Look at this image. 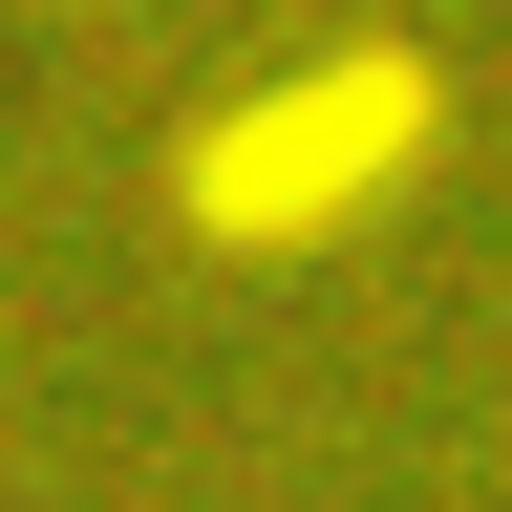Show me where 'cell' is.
Returning a JSON list of instances; mask_svg holds the SVG:
<instances>
[{
    "label": "cell",
    "instance_id": "cell-1",
    "mask_svg": "<svg viewBox=\"0 0 512 512\" xmlns=\"http://www.w3.org/2000/svg\"><path fill=\"white\" fill-rule=\"evenodd\" d=\"M427 128H448L427 64H299V86L171 128V214L192 235H342V214H384L427 171Z\"/></svg>",
    "mask_w": 512,
    "mask_h": 512
}]
</instances>
